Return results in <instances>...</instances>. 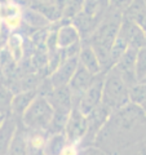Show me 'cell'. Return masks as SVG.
Wrapping results in <instances>:
<instances>
[{"label":"cell","instance_id":"obj_31","mask_svg":"<svg viewBox=\"0 0 146 155\" xmlns=\"http://www.w3.org/2000/svg\"><path fill=\"white\" fill-rule=\"evenodd\" d=\"M7 2H9V0H0V4H2V3H7Z\"/></svg>","mask_w":146,"mask_h":155},{"label":"cell","instance_id":"obj_24","mask_svg":"<svg viewBox=\"0 0 146 155\" xmlns=\"http://www.w3.org/2000/svg\"><path fill=\"white\" fill-rule=\"evenodd\" d=\"M85 0H69L66 4V7L64 8V19H69L71 21L78 13H80L84 9Z\"/></svg>","mask_w":146,"mask_h":155},{"label":"cell","instance_id":"obj_18","mask_svg":"<svg viewBox=\"0 0 146 155\" xmlns=\"http://www.w3.org/2000/svg\"><path fill=\"white\" fill-rule=\"evenodd\" d=\"M47 142L45 130H30L27 134V153L35 154L39 151H44Z\"/></svg>","mask_w":146,"mask_h":155},{"label":"cell","instance_id":"obj_6","mask_svg":"<svg viewBox=\"0 0 146 155\" xmlns=\"http://www.w3.org/2000/svg\"><path fill=\"white\" fill-rule=\"evenodd\" d=\"M137 51L133 47H128L127 51L123 53V56L119 58V61L113 66V69L123 78L124 81L129 87L137 83L136 78V57H137Z\"/></svg>","mask_w":146,"mask_h":155},{"label":"cell","instance_id":"obj_4","mask_svg":"<svg viewBox=\"0 0 146 155\" xmlns=\"http://www.w3.org/2000/svg\"><path fill=\"white\" fill-rule=\"evenodd\" d=\"M104 80H105V71L95 75L91 85L88 87L83 96L80 97L76 107L79 109L84 115H88L92 110L102 104V92H104Z\"/></svg>","mask_w":146,"mask_h":155},{"label":"cell","instance_id":"obj_11","mask_svg":"<svg viewBox=\"0 0 146 155\" xmlns=\"http://www.w3.org/2000/svg\"><path fill=\"white\" fill-rule=\"evenodd\" d=\"M19 120L21 119H18L16 115L11 113L5 116V119L0 124V155L8 154L13 136L16 133L17 127L19 124Z\"/></svg>","mask_w":146,"mask_h":155},{"label":"cell","instance_id":"obj_32","mask_svg":"<svg viewBox=\"0 0 146 155\" xmlns=\"http://www.w3.org/2000/svg\"><path fill=\"white\" fill-rule=\"evenodd\" d=\"M142 81H145V83H146V78H145V79H144V80H142Z\"/></svg>","mask_w":146,"mask_h":155},{"label":"cell","instance_id":"obj_7","mask_svg":"<svg viewBox=\"0 0 146 155\" xmlns=\"http://www.w3.org/2000/svg\"><path fill=\"white\" fill-rule=\"evenodd\" d=\"M47 100L49 101L52 105L55 113H64L70 114L71 110L74 109V97H72V92L70 89L69 84L61 85L53 88L47 96Z\"/></svg>","mask_w":146,"mask_h":155},{"label":"cell","instance_id":"obj_26","mask_svg":"<svg viewBox=\"0 0 146 155\" xmlns=\"http://www.w3.org/2000/svg\"><path fill=\"white\" fill-rule=\"evenodd\" d=\"M69 0H55V3H56V5L62 11V13H64V8L66 7V4Z\"/></svg>","mask_w":146,"mask_h":155},{"label":"cell","instance_id":"obj_29","mask_svg":"<svg viewBox=\"0 0 146 155\" xmlns=\"http://www.w3.org/2000/svg\"><path fill=\"white\" fill-rule=\"evenodd\" d=\"M5 116H7L5 114H2V113H0V124H2V123H3V120H4V119H5Z\"/></svg>","mask_w":146,"mask_h":155},{"label":"cell","instance_id":"obj_23","mask_svg":"<svg viewBox=\"0 0 146 155\" xmlns=\"http://www.w3.org/2000/svg\"><path fill=\"white\" fill-rule=\"evenodd\" d=\"M136 78H137V81H142L146 78V45L137 51V57H136Z\"/></svg>","mask_w":146,"mask_h":155},{"label":"cell","instance_id":"obj_12","mask_svg":"<svg viewBox=\"0 0 146 155\" xmlns=\"http://www.w3.org/2000/svg\"><path fill=\"white\" fill-rule=\"evenodd\" d=\"M79 64L84 66L93 75H97L104 71V67L101 65L100 58L89 43L81 41V48L79 52Z\"/></svg>","mask_w":146,"mask_h":155},{"label":"cell","instance_id":"obj_14","mask_svg":"<svg viewBox=\"0 0 146 155\" xmlns=\"http://www.w3.org/2000/svg\"><path fill=\"white\" fill-rule=\"evenodd\" d=\"M38 94H39L38 88L21 91V92H18V93H16L12 100V114L21 119L22 114L25 113V110L30 106V104L32 102L34 98H35Z\"/></svg>","mask_w":146,"mask_h":155},{"label":"cell","instance_id":"obj_8","mask_svg":"<svg viewBox=\"0 0 146 155\" xmlns=\"http://www.w3.org/2000/svg\"><path fill=\"white\" fill-rule=\"evenodd\" d=\"M119 34L127 40L129 47L140 49L146 45V35L144 30L137 23L121 16V22L119 27Z\"/></svg>","mask_w":146,"mask_h":155},{"label":"cell","instance_id":"obj_2","mask_svg":"<svg viewBox=\"0 0 146 155\" xmlns=\"http://www.w3.org/2000/svg\"><path fill=\"white\" fill-rule=\"evenodd\" d=\"M129 102V85L113 67L105 71L102 104L114 113Z\"/></svg>","mask_w":146,"mask_h":155},{"label":"cell","instance_id":"obj_19","mask_svg":"<svg viewBox=\"0 0 146 155\" xmlns=\"http://www.w3.org/2000/svg\"><path fill=\"white\" fill-rule=\"evenodd\" d=\"M67 143H69V141H67L66 134L64 132L53 133L49 138H47L45 147H44V151L43 153H45V154H61V153H64Z\"/></svg>","mask_w":146,"mask_h":155},{"label":"cell","instance_id":"obj_27","mask_svg":"<svg viewBox=\"0 0 146 155\" xmlns=\"http://www.w3.org/2000/svg\"><path fill=\"white\" fill-rule=\"evenodd\" d=\"M3 19L2 18H0V41H2L3 40Z\"/></svg>","mask_w":146,"mask_h":155},{"label":"cell","instance_id":"obj_9","mask_svg":"<svg viewBox=\"0 0 146 155\" xmlns=\"http://www.w3.org/2000/svg\"><path fill=\"white\" fill-rule=\"evenodd\" d=\"M78 65H79V56L65 58V60L58 65L57 69L55 71H52L49 75V79L52 81L53 87L56 88V87L69 84L72 75L75 74V71L78 69Z\"/></svg>","mask_w":146,"mask_h":155},{"label":"cell","instance_id":"obj_20","mask_svg":"<svg viewBox=\"0 0 146 155\" xmlns=\"http://www.w3.org/2000/svg\"><path fill=\"white\" fill-rule=\"evenodd\" d=\"M128 47L129 45H128L127 40H125V39L118 32V35H116V38H115V41H114L113 47H111V51H110V60H109L110 69L119 61V58L123 56V53L127 51Z\"/></svg>","mask_w":146,"mask_h":155},{"label":"cell","instance_id":"obj_28","mask_svg":"<svg viewBox=\"0 0 146 155\" xmlns=\"http://www.w3.org/2000/svg\"><path fill=\"white\" fill-rule=\"evenodd\" d=\"M30 2H38V3H55V0H30Z\"/></svg>","mask_w":146,"mask_h":155},{"label":"cell","instance_id":"obj_1","mask_svg":"<svg viewBox=\"0 0 146 155\" xmlns=\"http://www.w3.org/2000/svg\"><path fill=\"white\" fill-rule=\"evenodd\" d=\"M121 14L123 13L118 9H113L109 13V16L102 18V21L97 25L95 31L87 38V43H89L95 52L97 53V56H98L101 65L104 67V71H108L110 69V51L115 41V38L119 32Z\"/></svg>","mask_w":146,"mask_h":155},{"label":"cell","instance_id":"obj_25","mask_svg":"<svg viewBox=\"0 0 146 155\" xmlns=\"http://www.w3.org/2000/svg\"><path fill=\"white\" fill-rule=\"evenodd\" d=\"M131 3H132V0H109V5L113 9H118L121 13L129 7Z\"/></svg>","mask_w":146,"mask_h":155},{"label":"cell","instance_id":"obj_17","mask_svg":"<svg viewBox=\"0 0 146 155\" xmlns=\"http://www.w3.org/2000/svg\"><path fill=\"white\" fill-rule=\"evenodd\" d=\"M27 134H28V129L19 120V124L17 127L16 133L13 136L8 154H26L27 153Z\"/></svg>","mask_w":146,"mask_h":155},{"label":"cell","instance_id":"obj_22","mask_svg":"<svg viewBox=\"0 0 146 155\" xmlns=\"http://www.w3.org/2000/svg\"><path fill=\"white\" fill-rule=\"evenodd\" d=\"M129 101L138 106H141L146 101V83L145 81H137L132 87H129Z\"/></svg>","mask_w":146,"mask_h":155},{"label":"cell","instance_id":"obj_16","mask_svg":"<svg viewBox=\"0 0 146 155\" xmlns=\"http://www.w3.org/2000/svg\"><path fill=\"white\" fill-rule=\"evenodd\" d=\"M22 23L32 28L34 31H38L45 28L51 23V21L43 13L38 12L36 9L31 7H25V9H22Z\"/></svg>","mask_w":146,"mask_h":155},{"label":"cell","instance_id":"obj_10","mask_svg":"<svg viewBox=\"0 0 146 155\" xmlns=\"http://www.w3.org/2000/svg\"><path fill=\"white\" fill-rule=\"evenodd\" d=\"M95 75L92 74L91 71H88L83 65H78V69L75 71V74L72 75L69 87L72 92V97H74V105L76 106L79 102L80 97L83 96V93L88 89V87L91 85L92 80H93ZM74 106V107H75Z\"/></svg>","mask_w":146,"mask_h":155},{"label":"cell","instance_id":"obj_5","mask_svg":"<svg viewBox=\"0 0 146 155\" xmlns=\"http://www.w3.org/2000/svg\"><path fill=\"white\" fill-rule=\"evenodd\" d=\"M87 132H88V118L75 106L69 115L64 133L66 134L69 143H76L84 140Z\"/></svg>","mask_w":146,"mask_h":155},{"label":"cell","instance_id":"obj_33","mask_svg":"<svg viewBox=\"0 0 146 155\" xmlns=\"http://www.w3.org/2000/svg\"><path fill=\"white\" fill-rule=\"evenodd\" d=\"M144 2H145V5H146V0H144Z\"/></svg>","mask_w":146,"mask_h":155},{"label":"cell","instance_id":"obj_13","mask_svg":"<svg viewBox=\"0 0 146 155\" xmlns=\"http://www.w3.org/2000/svg\"><path fill=\"white\" fill-rule=\"evenodd\" d=\"M79 41H81V35L71 21H69L67 23L65 22L57 30V44L60 49H65V48Z\"/></svg>","mask_w":146,"mask_h":155},{"label":"cell","instance_id":"obj_30","mask_svg":"<svg viewBox=\"0 0 146 155\" xmlns=\"http://www.w3.org/2000/svg\"><path fill=\"white\" fill-rule=\"evenodd\" d=\"M141 109H142V110H144V113L146 114V101H145V102H144L142 105H141Z\"/></svg>","mask_w":146,"mask_h":155},{"label":"cell","instance_id":"obj_3","mask_svg":"<svg viewBox=\"0 0 146 155\" xmlns=\"http://www.w3.org/2000/svg\"><path fill=\"white\" fill-rule=\"evenodd\" d=\"M55 110L45 96L38 94L21 116V122L30 130H49Z\"/></svg>","mask_w":146,"mask_h":155},{"label":"cell","instance_id":"obj_21","mask_svg":"<svg viewBox=\"0 0 146 155\" xmlns=\"http://www.w3.org/2000/svg\"><path fill=\"white\" fill-rule=\"evenodd\" d=\"M14 93L9 87L0 83V113L2 114H11L12 113V100Z\"/></svg>","mask_w":146,"mask_h":155},{"label":"cell","instance_id":"obj_15","mask_svg":"<svg viewBox=\"0 0 146 155\" xmlns=\"http://www.w3.org/2000/svg\"><path fill=\"white\" fill-rule=\"evenodd\" d=\"M123 17L136 22L146 35V5L144 0H132L129 7L121 14Z\"/></svg>","mask_w":146,"mask_h":155}]
</instances>
